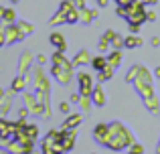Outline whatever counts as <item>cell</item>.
<instances>
[{
    "instance_id": "6da1fadb",
    "label": "cell",
    "mask_w": 160,
    "mask_h": 154,
    "mask_svg": "<svg viewBox=\"0 0 160 154\" xmlns=\"http://www.w3.org/2000/svg\"><path fill=\"white\" fill-rule=\"evenodd\" d=\"M79 81H81V91L83 93H91V87H89V77L87 75H79Z\"/></svg>"
},
{
    "instance_id": "7a4b0ae2",
    "label": "cell",
    "mask_w": 160,
    "mask_h": 154,
    "mask_svg": "<svg viewBox=\"0 0 160 154\" xmlns=\"http://www.w3.org/2000/svg\"><path fill=\"white\" fill-rule=\"evenodd\" d=\"M51 43H53V45H57L61 51L65 49V41H63V37H59V35H53V37H51Z\"/></svg>"
},
{
    "instance_id": "3957f363",
    "label": "cell",
    "mask_w": 160,
    "mask_h": 154,
    "mask_svg": "<svg viewBox=\"0 0 160 154\" xmlns=\"http://www.w3.org/2000/svg\"><path fill=\"white\" fill-rule=\"evenodd\" d=\"M93 67L98 69V71H102V69L106 67V59H102V57H98V59H93Z\"/></svg>"
},
{
    "instance_id": "277c9868",
    "label": "cell",
    "mask_w": 160,
    "mask_h": 154,
    "mask_svg": "<svg viewBox=\"0 0 160 154\" xmlns=\"http://www.w3.org/2000/svg\"><path fill=\"white\" fill-rule=\"evenodd\" d=\"M126 45H128V47H136V45H140V39H126Z\"/></svg>"
},
{
    "instance_id": "5b68a950",
    "label": "cell",
    "mask_w": 160,
    "mask_h": 154,
    "mask_svg": "<svg viewBox=\"0 0 160 154\" xmlns=\"http://www.w3.org/2000/svg\"><path fill=\"white\" fill-rule=\"evenodd\" d=\"M20 87H22V79H16L14 81V89H20Z\"/></svg>"
},
{
    "instance_id": "8992f818",
    "label": "cell",
    "mask_w": 160,
    "mask_h": 154,
    "mask_svg": "<svg viewBox=\"0 0 160 154\" xmlns=\"http://www.w3.org/2000/svg\"><path fill=\"white\" fill-rule=\"evenodd\" d=\"M4 14H6V20H12V18H14V12H10V10H6Z\"/></svg>"
},
{
    "instance_id": "52a82bcc",
    "label": "cell",
    "mask_w": 160,
    "mask_h": 154,
    "mask_svg": "<svg viewBox=\"0 0 160 154\" xmlns=\"http://www.w3.org/2000/svg\"><path fill=\"white\" fill-rule=\"evenodd\" d=\"M73 2H75V6H77V8H83V0H73Z\"/></svg>"
},
{
    "instance_id": "ba28073f",
    "label": "cell",
    "mask_w": 160,
    "mask_h": 154,
    "mask_svg": "<svg viewBox=\"0 0 160 154\" xmlns=\"http://www.w3.org/2000/svg\"><path fill=\"white\" fill-rule=\"evenodd\" d=\"M2 12H4V10H0V14H2Z\"/></svg>"
}]
</instances>
